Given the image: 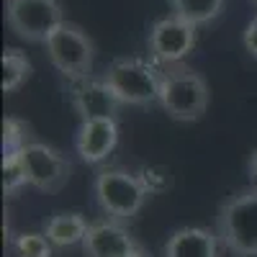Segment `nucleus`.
Segmentation results:
<instances>
[{
  "instance_id": "obj_2",
  "label": "nucleus",
  "mask_w": 257,
  "mask_h": 257,
  "mask_svg": "<svg viewBox=\"0 0 257 257\" xmlns=\"http://www.w3.org/2000/svg\"><path fill=\"white\" fill-rule=\"evenodd\" d=\"M216 234L234 257H257V188L234 193L219 208Z\"/></svg>"
},
{
  "instance_id": "obj_16",
  "label": "nucleus",
  "mask_w": 257,
  "mask_h": 257,
  "mask_svg": "<svg viewBox=\"0 0 257 257\" xmlns=\"http://www.w3.org/2000/svg\"><path fill=\"white\" fill-rule=\"evenodd\" d=\"M24 185H29V175H26V165H24L21 152L3 155V190H6V198H13Z\"/></svg>"
},
{
  "instance_id": "obj_17",
  "label": "nucleus",
  "mask_w": 257,
  "mask_h": 257,
  "mask_svg": "<svg viewBox=\"0 0 257 257\" xmlns=\"http://www.w3.org/2000/svg\"><path fill=\"white\" fill-rule=\"evenodd\" d=\"M16 257H52V242L47 239V234H36V231H26V234H16L11 242Z\"/></svg>"
},
{
  "instance_id": "obj_9",
  "label": "nucleus",
  "mask_w": 257,
  "mask_h": 257,
  "mask_svg": "<svg viewBox=\"0 0 257 257\" xmlns=\"http://www.w3.org/2000/svg\"><path fill=\"white\" fill-rule=\"evenodd\" d=\"M70 103H72L75 113L80 116V121H98V118L118 121V111L123 105L111 85L103 77H93V75L72 82Z\"/></svg>"
},
{
  "instance_id": "obj_18",
  "label": "nucleus",
  "mask_w": 257,
  "mask_h": 257,
  "mask_svg": "<svg viewBox=\"0 0 257 257\" xmlns=\"http://www.w3.org/2000/svg\"><path fill=\"white\" fill-rule=\"evenodd\" d=\"M29 144V126L21 118H6L3 121V155H16Z\"/></svg>"
},
{
  "instance_id": "obj_20",
  "label": "nucleus",
  "mask_w": 257,
  "mask_h": 257,
  "mask_svg": "<svg viewBox=\"0 0 257 257\" xmlns=\"http://www.w3.org/2000/svg\"><path fill=\"white\" fill-rule=\"evenodd\" d=\"M247 173H249V180H252V185L257 188V149L249 155V162H247Z\"/></svg>"
},
{
  "instance_id": "obj_11",
  "label": "nucleus",
  "mask_w": 257,
  "mask_h": 257,
  "mask_svg": "<svg viewBox=\"0 0 257 257\" xmlns=\"http://www.w3.org/2000/svg\"><path fill=\"white\" fill-rule=\"evenodd\" d=\"M118 144V123L113 118H98V121H80L75 149L82 162L100 165L108 160V155Z\"/></svg>"
},
{
  "instance_id": "obj_6",
  "label": "nucleus",
  "mask_w": 257,
  "mask_h": 257,
  "mask_svg": "<svg viewBox=\"0 0 257 257\" xmlns=\"http://www.w3.org/2000/svg\"><path fill=\"white\" fill-rule=\"evenodd\" d=\"M6 21L18 39L47 44L64 24V11L59 0H6Z\"/></svg>"
},
{
  "instance_id": "obj_7",
  "label": "nucleus",
  "mask_w": 257,
  "mask_h": 257,
  "mask_svg": "<svg viewBox=\"0 0 257 257\" xmlns=\"http://www.w3.org/2000/svg\"><path fill=\"white\" fill-rule=\"evenodd\" d=\"M196 29L190 21L170 13L160 21H155V26L149 29V57H152L155 64H162V67H167V64H178L183 62L193 47H196Z\"/></svg>"
},
{
  "instance_id": "obj_14",
  "label": "nucleus",
  "mask_w": 257,
  "mask_h": 257,
  "mask_svg": "<svg viewBox=\"0 0 257 257\" xmlns=\"http://www.w3.org/2000/svg\"><path fill=\"white\" fill-rule=\"evenodd\" d=\"M175 16L190 21L193 26H206L224 11V0H167Z\"/></svg>"
},
{
  "instance_id": "obj_8",
  "label": "nucleus",
  "mask_w": 257,
  "mask_h": 257,
  "mask_svg": "<svg viewBox=\"0 0 257 257\" xmlns=\"http://www.w3.org/2000/svg\"><path fill=\"white\" fill-rule=\"evenodd\" d=\"M21 157L26 165L29 185L41 193H59L72 175V162L49 144L29 142L21 149Z\"/></svg>"
},
{
  "instance_id": "obj_5",
  "label": "nucleus",
  "mask_w": 257,
  "mask_h": 257,
  "mask_svg": "<svg viewBox=\"0 0 257 257\" xmlns=\"http://www.w3.org/2000/svg\"><path fill=\"white\" fill-rule=\"evenodd\" d=\"M47 57L54 64V70L64 75L67 80L77 82L90 77L93 64H95V44L88 36V31H82L77 24H64L47 39Z\"/></svg>"
},
{
  "instance_id": "obj_1",
  "label": "nucleus",
  "mask_w": 257,
  "mask_h": 257,
  "mask_svg": "<svg viewBox=\"0 0 257 257\" xmlns=\"http://www.w3.org/2000/svg\"><path fill=\"white\" fill-rule=\"evenodd\" d=\"M211 90L203 75L190 70L188 64H167L162 67V88H160V105L173 121H198L208 111Z\"/></svg>"
},
{
  "instance_id": "obj_4",
  "label": "nucleus",
  "mask_w": 257,
  "mask_h": 257,
  "mask_svg": "<svg viewBox=\"0 0 257 257\" xmlns=\"http://www.w3.org/2000/svg\"><path fill=\"white\" fill-rule=\"evenodd\" d=\"M93 196L108 219L128 221L144 208L149 190L137 173H128V170H121V167H108L95 175Z\"/></svg>"
},
{
  "instance_id": "obj_10",
  "label": "nucleus",
  "mask_w": 257,
  "mask_h": 257,
  "mask_svg": "<svg viewBox=\"0 0 257 257\" xmlns=\"http://www.w3.org/2000/svg\"><path fill=\"white\" fill-rule=\"evenodd\" d=\"M82 254L85 257H147L142 244L128 234V229L113 219L90 224L82 239Z\"/></svg>"
},
{
  "instance_id": "obj_15",
  "label": "nucleus",
  "mask_w": 257,
  "mask_h": 257,
  "mask_svg": "<svg viewBox=\"0 0 257 257\" xmlns=\"http://www.w3.org/2000/svg\"><path fill=\"white\" fill-rule=\"evenodd\" d=\"M31 72H34V67H31V59L26 57V52L6 47V52H3V93H16L31 77Z\"/></svg>"
},
{
  "instance_id": "obj_3",
  "label": "nucleus",
  "mask_w": 257,
  "mask_h": 257,
  "mask_svg": "<svg viewBox=\"0 0 257 257\" xmlns=\"http://www.w3.org/2000/svg\"><path fill=\"white\" fill-rule=\"evenodd\" d=\"M103 80L113 88V93L123 105L147 108L152 103H160L162 70L155 62H147L139 57H118L105 67Z\"/></svg>"
},
{
  "instance_id": "obj_13",
  "label": "nucleus",
  "mask_w": 257,
  "mask_h": 257,
  "mask_svg": "<svg viewBox=\"0 0 257 257\" xmlns=\"http://www.w3.org/2000/svg\"><path fill=\"white\" fill-rule=\"evenodd\" d=\"M90 224L82 213H54V216L44 224V234L54 247H72L82 244L85 234H88Z\"/></svg>"
},
{
  "instance_id": "obj_21",
  "label": "nucleus",
  "mask_w": 257,
  "mask_h": 257,
  "mask_svg": "<svg viewBox=\"0 0 257 257\" xmlns=\"http://www.w3.org/2000/svg\"><path fill=\"white\" fill-rule=\"evenodd\" d=\"M252 3H254V6H257V0H252Z\"/></svg>"
},
{
  "instance_id": "obj_19",
  "label": "nucleus",
  "mask_w": 257,
  "mask_h": 257,
  "mask_svg": "<svg viewBox=\"0 0 257 257\" xmlns=\"http://www.w3.org/2000/svg\"><path fill=\"white\" fill-rule=\"evenodd\" d=\"M242 44H244V49L257 59V16L247 24V29H244V34H242Z\"/></svg>"
},
{
  "instance_id": "obj_12",
  "label": "nucleus",
  "mask_w": 257,
  "mask_h": 257,
  "mask_svg": "<svg viewBox=\"0 0 257 257\" xmlns=\"http://www.w3.org/2000/svg\"><path fill=\"white\" fill-rule=\"evenodd\" d=\"M219 234L203 226H183L167 237L162 257H219Z\"/></svg>"
}]
</instances>
